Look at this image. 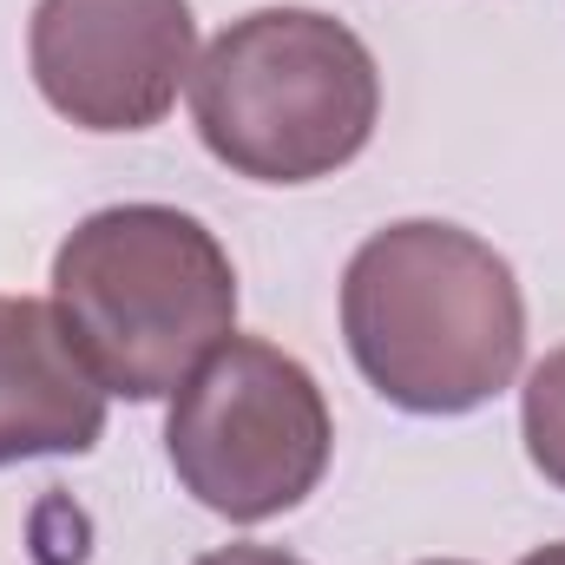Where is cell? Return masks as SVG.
Returning a JSON list of instances; mask_svg holds the SVG:
<instances>
[{
    "label": "cell",
    "instance_id": "6da1fadb",
    "mask_svg": "<svg viewBox=\"0 0 565 565\" xmlns=\"http://www.w3.org/2000/svg\"><path fill=\"white\" fill-rule=\"evenodd\" d=\"M342 342L388 408L454 422L513 388L526 296L487 237L447 217H402L362 237L342 270Z\"/></svg>",
    "mask_w": 565,
    "mask_h": 565
},
{
    "label": "cell",
    "instance_id": "7a4b0ae2",
    "mask_svg": "<svg viewBox=\"0 0 565 565\" xmlns=\"http://www.w3.org/2000/svg\"><path fill=\"white\" fill-rule=\"evenodd\" d=\"M53 309L106 395L164 402L237 335V270L178 204H106L53 250Z\"/></svg>",
    "mask_w": 565,
    "mask_h": 565
},
{
    "label": "cell",
    "instance_id": "3957f363",
    "mask_svg": "<svg viewBox=\"0 0 565 565\" xmlns=\"http://www.w3.org/2000/svg\"><path fill=\"white\" fill-rule=\"evenodd\" d=\"M191 119L250 184H316L355 164L382 126V73L362 33L322 7H257L191 66Z\"/></svg>",
    "mask_w": 565,
    "mask_h": 565
},
{
    "label": "cell",
    "instance_id": "277c9868",
    "mask_svg": "<svg viewBox=\"0 0 565 565\" xmlns=\"http://www.w3.org/2000/svg\"><path fill=\"white\" fill-rule=\"evenodd\" d=\"M329 447L335 422L316 375L264 335L211 349L164 415V460L178 487L231 526L296 513L322 487Z\"/></svg>",
    "mask_w": 565,
    "mask_h": 565
},
{
    "label": "cell",
    "instance_id": "5b68a950",
    "mask_svg": "<svg viewBox=\"0 0 565 565\" xmlns=\"http://www.w3.org/2000/svg\"><path fill=\"white\" fill-rule=\"evenodd\" d=\"M198 66L191 0H40L26 73L79 132H151Z\"/></svg>",
    "mask_w": 565,
    "mask_h": 565
},
{
    "label": "cell",
    "instance_id": "8992f818",
    "mask_svg": "<svg viewBox=\"0 0 565 565\" xmlns=\"http://www.w3.org/2000/svg\"><path fill=\"white\" fill-rule=\"evenodd\" d=\"M106 388L40 296H0V467L46 454H93L106 434Z\"/></svg>",
    "mask_w": 565,
    "mask_h": 565
},
{
    "label": "cell",
    "instance_id": "52a82bcc",
    "mask_svg": "<svg viewBox=\"0 0 565 565\" xmlns=\"http://www.w3.org/2000/svg\"><path fill=\"white\" fill-rule=\"evenodd\" d=\"M520 440L526 460L565 493V349H553L520 388Z\"/></svg>",
    "mask_w": 565,
    "mask_h": 565
},
{
    "label": "cell",
    "instance_id": "ba28073f",
    "mask_svg": "<svg viewBox=\"0 0 565 565\" xmlns=\"http://www.w3.org/2000/svg\"><path fill=\"white\" fill-rule=\"evenodd\" d=\"M198 565H302L296 553H277V546H217Z\"/></svg>",
    "mask_w": 565,
    "mask_h": 565
},
{
    "label": "cell",
    "instance_id": "9c48e42d",
    "mask_svg": "<svg viewBox=\"0 0 565 565\" xmlns=\"http://www.w3.org/2000/svg\"><path fill=\"white\" fill-rule=\"evenodd\" d=\"M520 565H565V540H559V546H533Z\"/></svg>",
    "mask_w": 565,
    "mask_h": 565
},
{
    "label": "cell",
    "instance_id": "30bf717a",
    "mask_svg": "<svg viewBox=\"0 0 565 565\" xmlns=\"http://www.w3.org/2000/svg\"><path fill=\"white\" fill-rule=\"evenodd\" d=\"M427 565H467V559H427Z\"/></svg>",
    "mask_w": 565,
    "mask_h": 565
}]
</instances>
